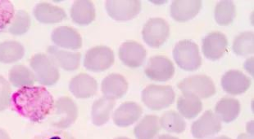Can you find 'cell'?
<instances>
[{
  "mask_svg": "<svg viewBox=\"0 0 254 139\" xmlns=\"http://www.w3.org/2000/svg\"><path fill=\"white\" fill-rule=\"evenodd\" d=\"M12 108L19 115L33 122L43 121L52 112L55 100L42 86H25L12 96Z\"/></svg>",
  "mask_w": 254,
  "mask_h": 139,
  "instance_id": "1",
  "label": "cell"
},
{
  "mask_svg": "<svg viewBox=\"0 0 254 139\" xmlns=\"http://www.w3.org/2000/svg\"><path fill=\"white\" fill-rule=\"evenodd\" d=\"M30 65L33 70L36 81L43 86H54L60 78L58 66L46 54H36L32 56Z\"/></svg>",
  "mask_w": 254,
  "mask_h": 139,
  "instance_id": "2",
  "label": "cell"
},
{
  "mask_svg": "<svg viewBox=\"0 0 254 139\" xmlns=\"http://www.w3.org/2000/svg\"><path fill=\"white\" fill-rule=\"evenodd\" d=\"M173 58L181 69L189 72L195 71L202 65L198 46L190 40H183L176 45Z\"/></svg>",
  "mask_w": 254,
  "mask_h": 139,
  "instance_id": "3",
  "label": "cell"
},
{
  "mask_svg": "<svg viewBox=\"0 0 254 139\" xmlns=\"http://www.w3.org/2000/svg\"><path fill=\"white\" fill-rule=\"evenodd\" d=\"M175 97L174 91L170 86L149 85L142 91V101L153 111L169 107L174 102Z\"/></svg>",
  "mask_w": 254,
  "mask_h": 139,
  "instance_id": "4",
  "label": "cell"
},
{
  "mask_svg": "<svg viewBox=\"0 0 254 139\" xmlns=\"http://www.w3.org/2000/svg\"><path fill=\"white\" fill-rule=\"evenodd\" d=\"M178 88L183 95H193L198 99H207L216 94V87L212 79L205 75H194L182 80Z\"/></svg>",
  "mask_w": 254,
  "mask_h": 139,
  "instance_id": "5",
  "label": "cell"
},
{
  "mask_svg": "<svg viewBox=\"0 0 254 139\" xmlns=\"http://www.w3.org/2000/svg\"><path fill=\"white\" fill-rule=\"evenodd\" d=\"M52 113V125L59 129H66L77 119L78 109L71 98L61 97L55 103Z\"/></svg>",
  "mask_w": 254,
  "mask_h": 139,
  "instance_id": "6",
  "label": "cell"
},
{
  "mask_svg": "<svg viewBox=\"0 0 254 139\" xmlns=\"http://www.w3.org/2000/svg\"><path fill=\"white\" fill-rule=\"evenodd\" d=\"M114 60L112 49L105 46H94L85 54L84 66L91 72H103L113 65Z\"/></svg>",
  "mask_w": 254,
  "mask_h": 139,
  "instance_id": "7",
  "label": "cell"
},
{
  "mask_svg": "<svg viewBox=\"0 0 254 139\" xmlns=\"http://www.w3.org/2000/svg\"><path fill=\"white\" fill-rule=\"evenodd\" d=\"M169 26L162 18L149 19L142 31L144 42L153 48H158L164 44L169 37Z\"/></svg>",
  "mask_w": 254,
  "mask_h": 139,
  "instance_id": "8",
  "label": "cell"
},
{
  "mask_svg": "<svg viewBox=\"0 0 254 139\" xmlns=\"http://www.w3.org/2000/svg\"><path fill=\"white\" fill-rule=\"evenodd\" d=\"M106 10L111 18L116 21H129L139 14L141 3L137 0H109L106 2Z\"/></svg>",
  "mask_w": 254,
  "mask_h": 139,
  "instance_id": "9",
  "label": "cell"
},
{
  "mask_svg": "<svg viewBox=\"0 0 254 139\" xmlns=\"http://www.w3.org/2000/svg\"><path fill=\"white\" fill-rule=\"evenodd\" d=\"M221 130V121L212 111H205L198 120L194 121L191 132L197 139H206L217 135Z\"/></svg>",
  "mask_w": 254,
  "mask_h": 139,
  "instance_id": "10",
  "label": "cell"
},
{
  "mask_svg": "<svg viewBox=\"0 0 254 139\" xmlns=\"http://www.w3.org/2000/svg\"><path fill=\"white\" fill-rule=\"evenodd\" d=\"M174 73V65L165 56H153L149 59L145 69L146 76L155 81H168Z\"/></svg>",
  "mask_w": 254,
  "mask_h": 139,
  "instance_id": "11",
  "label": "cell"
},
{
  "mask_svg": "<svg viewBox=\"0 0 254 139\" xmlns=\"http://www.w3.org/2000/svg\"><path fill=\"white\" fill-rule=\"evenodd\" d=\"M228 41L221 32L210 33L202 41V52L206 58L217 61L226 53Z\"/></svg>",
  "mask_w": 254,
  "mask_h": 139,
  "instance_id": "12",
  "label": "cell"
},
{
  "mask_svg": "<svg viewBox=\"0 0 254 139\" xmlns=\"http://www.w3.org/2000/svg\"><path fill=\"white\" fill-rule=\"evenodd\" d=\"M119 58L128 67H140L145 61V49L134 41L124 42L119 49Z\"/></svg>",
  "mask_w": 254,
  "mask_h": 139,
  "instance_id": "13",
  "label": "cell"
},
{
  "mask_svg": "<svg viewBox=\"0 0 254 139\" xmlns=\"http://www.w3.org/2000/svg\"><path fill=\"white\" fill-rule=\"evenodd\" d=\"M251 80L238 70H230L221 78V86L230 95L244 94L250 89Z\"/></svg>",
  "mask_w": 254,
  "mask_h": 139,
  "instance_id": "14",
  "label": "cell"
},
{
  "mask_svg": "<svg viewBox=\"0 0 254 139\" xmlns=\"http://www.w3.org/2000/svg\"><path fill=\"white\" fill-rule=\"evenodd\" d=\"M51 39L56 46L63 48L76 50L82 46L80 34L68 26H60L53 31Z\"/></svg>",
  "mask_w": 254,
  "mask_h": 139,
  "instance_id": "15",
  "label": "cell"
},
{
  "mask_svg": "<svg viewBox=\"0 0 254 139\" xmlns=\"http://www.w3.org/2000/svg\"><path fill=\"white\" fill-rule=\"evenodd\" d=\"M69 90L77 99H88L96 94L98 83L90 75L80 73L71 79Z\"/></svg>",
  "mask_w": 254,
  "mask_h": 139,
  "instance_id": "16",
  "label": "cell"
},
{
  "mask_svg": "<svg viewBox=\"0 0 254 139\" xmlns=\"http://www.w3.org/2000/svg\"><path fill=\"white\" fill-rule=\"evenodd\" d=\"M202 7L199 0H176L171 7V15L175 21L186 22L194 18Z\"/></svg>",
  "mask_w": 254,
  "mask_h": 139,
  "instance_id": "17",
  "label": "cell"
},
{
  "mask_svg": "<svg viewBox=\"0 0 254 139\" xmlns=\"http://www.w3.org/2000/svg\"><path fill=\"white\" fill-rule=\"evenodd\" d=\"M48 53L57 66L66 71H74L80 66V53L61 50L55 46H49Z\"/></svg>",
  "mask_w": 254,
  "mask_h": 139,
  "instance_id": "18",
  "label": "cell"
},
{
  "mask_svg": "<svg viewBox=\"0 0 254 139\" xmlns=\"http://www.w3.org/2000/svg\"><path fill=\"white\" fill-rule=\"evenodd\" d=\"M101 89L104 97L118 100L126 95L128 90V83L122 75L113 73L103 80Z\"/></svg>",
  "mask_w": 254,
  "mask_h": 139,
  "instance_id": "19",
  "label": "cell"
},
{
  "mask_svg": "<svg viewBox=\"0 0 254 139\" xmlns=\"http://www.w3.org/2000/svg\"><path fill=\"white\" fill-rule=\"evenodd\" d=\"M142 111L141 107L135 103H124L114 112L113 121L119 127H127L139 120Z\"/></svg>",
  "mask_w": 254,
  "mask_h": 139,
  "instance_id": "20",
  "label": "cell"
},
{
  "mask_svg": "<svg viewBox=\"0 0 254 139\" xmlns=\"http://www.w3.org/2000/svg\"><path fill=\"white\" fill-rule=\"evenodd\" d=\"M34 16L43 24H57L66 18V12L61 7L48 2L38 3L34 9Z\"/></svg>",
  "mask_w": 254,
  "mask_h": 139,
  "instance_id": "21",
  "label": "cell"
},
{
  "mask_svg": "<svg viewBox=\"0 0 254 139\" xmlns=\"http://www.w3.org/2000/svg\"><path fill=\"white\" fill-rule=\"evenodd\" d=\"M72 21L80 26H87L95 18V8L91 1L79 0L73 3L71 9Z\"/></svg>",
  "mask_w": 254,
  "mask_h": 139,
  "instance_id": "22",
  "label": "cell"
},
{
  "mask_svg": "<svg viewBox=\"0 0 254 139\" xmlns=\"http://www.w3.org/2000/svg\"><path fill=\"white\" fill-rule=\"evenodd\" d=\"M216 115L220 121L230 123L237 118L240 112V104L236 99L224 98L215 107Z\"/></svg>",
  "mask_w": 254,
  "mask_h": 139,
  "instance_id": "23",
  "label": "cell"
},
{
  "mask_svg": "<svg viewBox=\"0 0 254 139\" xmlns=\"http://www.w3.org/2000/svg\"><path fill=\"white\" fill-rule=\"evenodd\" d=\"M115 106V100L102 97L96 100L92 107V121L97 126L106 124L110 119L111 112Z\"/></svg>",
  "mask_w": 254,
  "mask_h": 139,
  "instance_id": "24",
  "label": "cell"
},
{
  "mask_svg": "<svg viewBox=\"0 0 254 139\" xmlns=\"http://www.w3.org/2000/svg\"><path fill=\"white\" fill-rule=\"evenodd\" d=\"M8 80L12 86L21 88L31 86L36 81L34 72L22 65H15L10 70Z\"/></svg>",
  "mask_w": 254,
  "mask_h": 139,
  "instance_id": "25",
  "label": "cell"
},
{
  "mask_svg": "<svg viewBox=\"0 0 254 139\" xmlns=\"http://www.w3.org/2000/svg\"><path fill=\"white\" fill-rule=\"evenodd\" d=\"M177 108L182 116L187 119L195 118L202 109V104L193 95H183L178 99Z\"/></svg>",
  "mask_w": 254,
  "mask_h": 139,
  "instance_id": "26",
  "label": "cell"
},
{
  "mask_svg": "<svg viewBox=\"0 0 254 139\" xmlns=\"http://www.w3.org/2000/svg\"><path fill=\"white\" fill-rule=\"evenodd\" d=\"M159 129L158 116H146L134 128V136L137 139H153L158 135Z\"/></svg>",
  "mask_w": 254,
  "mask_h": 139,
  "instance_id": "27",
  "label": "cell"
},
{
  "mask_svg": "<svg viewBox=\"0 0 254 139\" xmlns=\"http://www.w3.org/2000/svg\"><path fill=\"white\" fill-rule=\"evenodd\" d=\"M25 49L20 42L6 41L0 43V63L12 64L24 56Z\"/></svg>",
  "mask_w": 254,
  "mask_h": 139,
  "instance_id": "28",
  "label": "cell"
},
{
  "mask_svg": "<svg viewBox=\"0 0 254 139\" xmlns=\"http://www.w3.org/2000/svg\"><path fill=\"white\" fill-rule=\"evenodd\" d=\"M160 125L167 132L176 134L184 132L186 128L183 117L175 111H166L161 117Z\"/></svg>",
  "mask_w": 254,
  "mask_h": 139,
  "instance_id": "29",
  "label": "cell"
},
{
  "mask_svg": "<svg viewBox=\"0 0 254 139\" xmlns=\"http://www.w3.org/2000/svg\"><path fill=\"white\" fill-rule=\"evenodd\" d=\"M236 6L232 1H221L215 8V20L220 26H229L236 18Z\"/></svg>",
  "mask_w": 254,
  "mask_h": 139,
  "instance_id": "30",
  "label": "cell"
},
{
  "mask_svg": "<svg viewBox=\"0 0 254 139\" xmlns=\"http://www.w3.org/2000/svg\"><path fill=\"white\" fill-rule=\"evenodd\" d=\"M254 33L244 32L234 41L233 51L238 56H245L254 53Z\"/></svg>",
  "mask_w": 254,
  "mask_h": 139,
  "instance_id": "31",
  "label": "cell"
},
{
  "mask_svg": "<svg viewBox=\"0 0 254 139\" xmlns=\"http://www.w3.org/2000/svg\"><path fill=\"white\" fill-rule=\"evenodd\" d=\"M31 17L28 13L23 10H21L14 15L8 31L10 34L16 36L24 35L31 27Z\"/></svg>",
  "mask_w": 254,
  "mask_h": 139,
  "instance_id": "32",
  "label": "cell"
},
{
  "mask_svg": "<svg viewBox=\"0 0 254 139\" xmlns=\"http://www.w3.org/2000/svg\"><path fill=\"white\" fill-rule=\"evenodd\" d=\"M14 17V7L8 0H0V31L4 30Z\"/></svg>",
  "mask_w": 254,
  "mask_h": 139,
  "instance_id": "33",
  "label": "cell"
},
{
  "mask_svg": "<svg viewBox=\"0 0 254 139\" xmlns=\"http://www.w3.org/2000/svg\"><path fill=\"white\" fill-rule=\"evenodd\" d=\"M11 102V86L8 81L0 76V111L7 109Z\"/></svg>",
  "mask_w": 254,
  "mask_h": 139,
  "instance_id": "34",
  "label": "cell"
},
{
  "mask_svg": "<svg viewBox=\"0 0 254 139\" xmlns=\"http://www.w3.org/2000/svg\"><path fill=\"white\" fill-rule=\"evenodd\" d=\"M253 68H254V58H250L248 60L247 62L245 63V69L247 70L248 72H250V69L252 70L253 72Z\"/></svg>",
  "mask_w": 254,
  "mask_h": 139,
  "instance_id": "35",
  "label": "cell"
},
{
  "mask_svg": "<svg viewBox=\"0 0 254 139\" xmlns=\"http://www.w3.org/2000/svg\"><path fill=\"white\" fill-rule=\"evenodd\" d=\"M0 139H11L7 131H5L4 130H2L1 128H0Z\"/></svg>",
  "mask_w": 254,
  "mask_h": 139,
  "instance_id": "36",
  "label": "cell"
},
{
  "mask_svg": "<svg viewBox=\"0 0 254 139\" xmlns=\"http://www.w3.org/2000/svg\"><path fill=\"white\" fill-rule=\"evenodd\" d=\"M247 131L250 135H254V121H250L247 125Z\"/></svg>",
  "mask_w": 254,
  "mask_h": 139,
  "instance_id": "37",
  "label": "cell"
},
{
  "mask_svg": "<svg viewBox=\"0 0 254 139\" xmlns=\"http://www.w3.org/2000/svg\"><path fill=\"white\" fill-rule=\"evenodd\" d=\"M237 139H254V137H253V135L241 134V135H239Z\"/></svg>",
  "mask_w": 254,
  "mask_h": 139,
  "instance_id": "38",
  "label": "cell"
},
{
  "mask_svg": "<svg viewBox=\"0 0 254 139\" xmlns=\"http://www.w3.org/2000/svg\"><path fill=\"white\" fill-rule=\"evenodd\" d=\"M158 139H177V138L173 137V136H171V135H162L160 137L158 138Z\"/></svg>",
  "mask_w": 254,
  "mask_h": 139,
  "instance_id": "39",
  "label": "cell"
},
{
  "mask_svg": "<svg viewBox=\"0 0 254 139\" xmlns=\"http://www.w3.org/2000/svg\"><path fill=\"white\" fill-rule=\"evenodd\" d=\"M213 139H231L230 138L226 137V136H221V137L215 138Z\"/></svg>",
  "mask_w": 254,
  "mask_h": 139,
  "instance_id": "40",
  "label": "cell"
},
{
  "mask_svg": "<svg viewBox=\"0 0 254 139\" xmlns=\"http://www.w3.org/2000/svg\"><path fill=\"white\" fill-rule=\"evenodd\" d=\"M128 139V138L120 137V138H118V139Z\"/></svg>",
  "mask_w": 254,
  "mask_h": 139,
  "instance_id": "41",
  "label": "cell"
},
{
  "mask_svg": "<svg viewBox=\"0 0 254 139\" xmlns=\"http://www.w3.org/2000/svg\"><path fill=\"white\" fill-rule=\"evenodd\" d=\"M60 139V138H59V137H53V138H51V139Z\"/></svg>",
  "mask_w": 254,
  "mask_h": 139,
  "instance_id": "42",
  "label": "cell"
}]
</instances>
